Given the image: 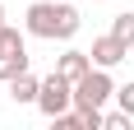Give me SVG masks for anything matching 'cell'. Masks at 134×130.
I'll use <instances>...</instances> for the list:
<instances>
[{"label":"cell","mask_w":134,"mask_h":130,"mask_svg":"<svg viewBox=\"0 0 134 130\" xmlns=\"http://www.w3.org/2000/svg\"><path fill=\"white\" fill-rule=\"evenodd\" d=\"M79 9L74 5H55V0H32L23 14V28L28 37H42V42H69L79 33Z\"/></svg>","instance_id":"6da1fadb"},{"label":"cell","mask_w":134,"mask_h":130,"mask_svg":"<svg viewBox=\"0 0 134 130\" xmlns=\"http://www.w3.org/2000/svg\"><path fill=\"white\" fill-rule=\"evenodd\" d=\"M111 98H116V84H111V70H102V65H93L74 84V107H83V112H102Z\"/></svg>","instance_id":"7a4b0ae2"},{"label":"cell","mask_w":134,"mask_h":130,"mask_svg":"<svg viewBox=\"0 0 134 130\" xmlns=\"http://www.w3.org/2000/svg\"><path fill=\"white\" fill-rule=\"evenodd\" d=\"M69 107H74V84H69V79L60 74V70H51V74L42 79V93H37V112L55 121L60 112H69Z\"/></svg>","instance_id":"3957f363"},{"label":"cell","mask_w":134,"mask_h":130,"mask_svg":"<svg viewBox=\"0 0 134 130\" xmlns=\"http://www.w3.org/2000/svg\"><path fill=\"white\" fill-rule=\"evenodd\" d=\"M125 56H130V42L116 37V33H107V37H97V42H93V65H102V70H116Z\"/></svg>","instance_id":"277c9868"},{"label":"cell","mask_w":134,"mask_h":130,"mask_svg":"<svg viewBox=\"0 0 134 130\" xmlns=\"http://www.w3.org/2000/svg\"><path fill=\"white\" fill-rule=\"evenodd\" d=\"M55 70H60L69 84H79V79L93 70V51H74V47H69L65 56H55Z\"/></svg>","instance_id":"5b68a950"},{"label":"cell","mask_w":134,"mask_h":130,"mask_svg":"<svg viewBox=\"0 0 134 130\" xmlns=\"http://www.w3.org/2000/svg\"><path fill=\"white\" fill-rule=\"evenodd\" d=\"M37 93H42V79H32V74L9 79V98L14 102H37Z\"/></svg>","instance_id":"8992f818"},{"label":"cell","mask_w":134,"mask_h":130,"mask_svg":"<svg viewBox=\"0 0 134 130\" xmlns=\"http://www.w3.org/2000/svg\"><path fill=\"white\" fill-rule=\"evenodd\" d=\"M28 61H32V56H28V47H23V51H14V56H5V61H0V84H9V79L28 74Z\"/></svg>","instance_id":"52a82bcc"},{"label":"cell","mask_w":134,"mask_h":130,"mask_svg":"<svg viewBox=\"0 0 134 130\" xmlns=\"http://www.w3.org/2000/svg\"><path fill=\"white\" fill-rule=\"evenodd\" d=\"M14 51H23V33H19V28H9V23H0V61H5V56H14Z\"/></svg>","instance_id":"ba28073f"},{"label":"cell","mask_w":134,"mask_h":130,"mask_svg":"<svg viewBox=\"0 0 134 130\" xmlns=\"http://www.w3.org/2000/svg\"><path fill=\"white\" fill-rule=\"evenodd\" d=\"M111 33H116V37H125V42L134 47V14H130V9L116 14V19H111Z\"/></svg>","instance_id":"9c48e42d"},{"label":"cell","mask_w":134,"mask_h":130,"mask_svg":"<svg viewBox=\"0 0 134 130\" xmlns=\"http://www.w3.org/2000/svg\"><path fill=\"white\" fill-rule=\"evenodd\" d=\"M102 126H107V130H130L134 116L125 112V107H120V112H102Z\"/></svg>","instance_id":"30bf717a"},{"label":"cell","mask_w":134,"mask_h":130,"mask_svg":"<svg viewBox=\"0 0 134 130\" xmlns=\"http://www.w3.org/2000/svg\"><path fill=\"white\" fill-rule=\"evenodd\" d=\"M116 102H120L125 112L134 116V84H120V88H116Z\"/></svg>","instance_id":"8fae6325"},{"label":"cell","mask_w":134,"mask_h":130,"mask_svg":"<svg viewBox=\"0 0 134 130\" xmlns=\"http://www.w3.org/2000/svg\"><path fill=\"white\" fill-rule=\"evenodd\" d=\"M0 23H5V5H0Z\"/></svg>","instance_id":"7c38bea8"}]
</instances>
